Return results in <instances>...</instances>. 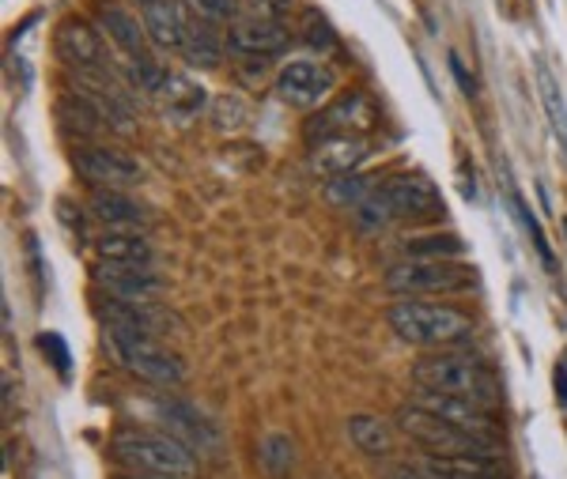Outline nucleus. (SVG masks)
Segmentation results:
<instances>
[{
  "mask_svg": "<svg viewBox=\"0 0 567 479\" xmlns=\"http://www.w3.org/2000/svg\"><path fill=\"white\" fill-rule=\"evenodd\" d=\"M110 454L117 465H125L130 472L152 476V479H194L197 460L194 449L175 435H159V430H141V427H122L110 441Z\"/></svg>",
  "mask_w": 567,
  "mask_h": 479,
  "instance_id": "obj_1",
  "label": "nucleus"
},
{
  "mask_svg": "<svg viewBox=\"0 0 567 479\" xmlns=\"http://www.w3.org/2000/svg\"><path fill=\"white\" fill-rule=\"evenodd\" d=\"M413 385L416 389H432L446 396H462L481 408H496L499 404V382L481 358L458 355V352H439L424 355L413 366Z\"/></svg>",
  "mask_w": 567,
  "mask_h": 479,
  "instance_id": "obj_2",
  "label": "nucleus"
},
{
  "mask_svg": "<svg viewBox=\"0 0 567 479\" xmlns=\"http://www.w3.org/2000/svg\"><path fill=\"white\" fill-rule=\"evenodd\" d=\"M390 329L405 344L416 347H458L473 336V321L454 306H439V302L401 299L386 313Z\"/></svg>",
  "mask_w": 567,
  "mask_h": 479,
  "instance_id": "obj_3",
  "label": "nucleus"
},
{
  "mask_svg": "<svg viewBox=\"0 0 567 479\" xmlns=\"http://www.w3.org/2000/svg\"><path fill=\"white\" fill-rule=\"evenodd\" d=\"M398 427L432 457H499V435L465 430L458 423L435 416V412H424L413 400L398 412Z\"/></svg>",
  "mask_w": 567,
  "mask_h": 479,
  "instance_id": "obj_4",
  "label": "nucleus"
},
{
  "mask_svg": "<svg viewBox=\"0 0 567 479\" xmlns=\"http://www.w3.org/2000/svg\"><path fill=\"white\" fill-rule=\"evenodd\" d=\"M368 223H393V219H432L443 211V197L424 174H393L382 186H374L355 205Z\"/></svg>",
  "mask_w": 567,
  "mask_h": 479,
  "instance_id": "obj_5",
  "label": "nucleus"
},
{
  "mask_svg": "<svg viewBox=\"0 0 567 479\" xmlns=\"http://www.w3.org/2000/svg\"><path fill=\"white\" fill-rule=\"evenodd\" d=\"M103 347L110 352L122 371L152 385H178L182 382V363L175 352L159 344V336H148L141 329L130 325H103Z\"/></svg>",
  "mask_w": 567,
  "mask_h": 479,
  "instance_id": "obj_6",
  "label": "nucleus"
},
{
  "mask_svg": "<svg viewBox=\"0 0 567 479\" xmlns=\"http://www.w3.org/2000/svg\"><path fill=\"white\" fill-rule=\"evenodd\" d=\"M386 288L401 299H424V294H462L473 288V269L462 261H424V257H409V261L393 264L386 272Z\"/></svg>",
  "mask_w": 567,
  "mask_h": 479,
  "instance_id": "obj_7",
  "label": "nucleus"
},
{
  "mask_svg": "<svg viewBox=\"0 0 567 479\" xmlns=\"http://www.w3.org/2000/svg\"><path fill=\"white\" fill-rule=\"evenodd\" d=\"M379 125V103L368 91H349L337 103H329L310 117L307 125V140L318 144L326 136H368Z\"/></svg>",
  "mask_w": 567,
  "mask_h": 479,
  "instance_id": "obj_8",
  "label": "nucleus"
},
{
  "mask_svg": "<svg viewBox=\"0 0 567 479\" xmlns=\"http://www.w3.org/2000/svg\"><path fill=\"white\" fill-rule=\"evenodd\" d=\"M72 167L91 189H133L144 178V167L133 155H125L122 147H76Z\"/></svg>",
  "mask_w": 567,
  "mask_h": 479,
  "instance_id": "obj_9",
  "label": "nucleus"
},
{
  "mask_svg": "<svg viewBox=\"0 0 567 479\" xmlns=\"http://www.w3.org/2000/svg\"><path fill=\"white\" fill-rule=\"evenodd\" d=\"M337 87V76L326 61H288L277 76V95L280 103L296 110H315L322 106Z\"/></svg>",
  "mask_w": 567,
  "mask_h": 479,
  "instance_id": "obj_10",
  "label": "nucleus"
},
{
  "mask_svg": "<svg viewBox=\"0 0 567 479\" xmlns=\"http://www.w3.org/2000/svg\"><path fill=\"white\" fill-rule=\"evenodd\" d=\"M95 283L106 288L110 299H125V302H155L163 294V275L152 264L99 261Z\"/></svg>",
  "mask_w": 567,
  "mask_h": 479,
  "instance_id": "obj_11",
  "label": "nucleus"
},
{
  "mask_svg": "<svg viewBox=\"0 0 567 479\" xmlns=\"http://www.w3.org/2000/svg\"><path fill=\"white\" fill-rule=\"evenodd\" d=\"M291 34L288 27L280 20H258V15H243V20L231 23V31H227V45H231V53H239V58H280L284 50H288Z\"/></svg>",
  "mask_w": 567,
  "mask_h": 479,
  "instance_id": "obj_12",
  "label": "nucleus"
},
{
  "mask_svg": "<svg viewBox=\"0 0 567 479\" xmlns=\"http://www.w3.org/2000/svg\"><path fill=\"white\" fill-rule=\"evenodd\" d=\"M53 50H58V58L69 64V69L76 72H87V69H103V39H99V31L84 20H76V15H69V20H61L58 34H53Z\"/></svg>",
  "mask_w": 567,
  "mask_h": 479,
  "instance_id": "obj_13",
  "label": "nucleus"
},
{
  "mask_svg": "<svg viewBox=\"0 0 567 479\" xmlns=\"http://www.w3.org/2000/svg\"><path fill=\"white\" fill-rule=\"evenodd\" d=\"M371 155L368 136H326V140L310 144V167H315L322 178H344V174H355L363 159Z\"/></svg>",
  "mask_w": 567,
  "mask_h": 479,
  "instance_id": "obj_14",
  "label": "nucleus"
},
{
  "mask_svg": "<svg viewBox=\"0 0 567 479\" xmlns=\"http://www.w3.org/2000/svg\"><path fill=\"white\" fill-rule=\"evenodd\" d=\"M91 216L110 230H148L152 216L141 200L125 189H95L91 192Z\"/></svg>",
  "mask_w": 567,
  "mask_h": 479,
  "instance_id": "obj_15",
  "label": "nucleus"
},
{
  "mask_svg": "<svg viewBox=\"0 0 567 479\" xmlns=\"http://www.w3.org/2000/svg\"><path fill=\"white\" fill-rule=\"evenodd\" d=\"M159 98H163V114H167L175 125L197 122V117L213 106L208 103L205 84H197V80L186 76V72H171V80H167V87H163Z\"/></svg>",
  "mask_w": 567,
  "mask_h": 479,
  "instance_id": "obj_16",
  "label": "nucleus"
},
{
  "mask_svg": "<svg viewBox=\"0 0 567 479\" xmlns=\"http://www.w3.org/2000/svg\"><path fill=\"white\" fill-rule=\"evenodd\" d=\"M424 479H507L499 468V457H432L427 454L416 465Z\"/></svg>",
  "mask_w": 567,
  "mask_h": 479,
  "instance_id": "obj_17",
  "label": "nucleus"
},
{
  "mask_svg": "<svg viewBox=\"0 0 567 479\" xmlns=\"http://www.w3.org/2000/svg\"><path fill=\"white\" fill-rule=\"evenodd\" d=\"M141 20L148 39L159 50H182V31H186V15H178L175 0H141Z\"/></svg>",
  "mask_w": 567,
  "mask_h": 479,
  "instance_id": "obj_18",
  "label": "nucleus"
},
{
  "mask_svg": "<svg viewBox=\"0 0 567 479\" xmlns=\"http://www.w3.org/2000/svg\"><path fill=\"white\" fill-rule=\"evenodd\" d=\"M182 53L194 69H216L219 58H224V34L216 31L213 20L189 15L186 31H182Z\"/></svg>",
  "mask_w": 567,
  "mask_h": 479,
  "instance_id": "obj_19",
  "label": "nucleus"
},
{
  "mask_svg": "<svg viewBox=\"0 0 567 479\" xmlns=\"http://www.w3.org/2000/svg\"><path fill=\"white\" fill-rule=\"evenodd\" d=\"M99 27L106 31V39L125 53V58H136V53L148 50V31H144V20H136L133 12H125L122 4H103L99 8Z\"/></svg>",
  "mask_w": 567,
  "mask_h": 479,
  "instance_id": "obj_20",
  "label": "nucleus"
},
{
  "mask_svg": "<svg viewBox=\"0 0 567 479\" xmlns=\"http://www.w3.org/2000/svg\"><path fill=\"white\" fill-rule=\"evenodd\" d=\"M155 408H159V416L171 423V435H175L178 441H186L189 449H213L216 446V430L208 427L205 419L197 416L194 408H189V404H182V400H159L155 404Z\"/></svg>",
  "mask_w": 567,
  "mask_h": 479,
  "instance_id": "obj_21",
  "label": "nucleus"
},
{
  "mask_svg": "<svg viewBox=\"0 0 567 479\" xmlns=\"http://www.w3.org/2000/svg\"><path fill=\"white\" fill-rule=\"evenodd\" d=\"M99 261H125V264H152V242L144 230H106L95 242Z\"/></svg>",
  "mask_w": 567,
  "mask_h": 479,
  "instance_id": "obj_22",
  "label": "nucleus"
},
{
  "mask_svg": "<svg viewBox=\"0 0 567 479\" xmlns=\"http://www.w3.org/2000/svg\"><path fill=\"white\" fill-rule=\"evenodd\" d=\"M58 122L65 133L80 136V140H87V136H95L99 128H103V114H99V106L91 103V98L84 95V91H72V95H65L58 103Z\"/></svg>",
  "mask_w": 567,
  "mask_h": 479,
  "instance_id": "obj_23",
  "label": "nucleus"
},
{
  "mask_svg": "<svg viewBox=\"0 0 567 479\" xmlns=\"http://www.w3.org/2000/svg\"><path fill=\"white\" fill-rule=\"evenodd\" d=\"M349 435L355 441V449L368 457H386L393 454V430L386 419L379 416H352L349 419Z\"/></svg>",
  "mask_w": 567,
  "mask_h": 479,
  "instance_id": "obj_24",
  "label": "nucleus"
},
{
  "mask_svg": "<svg viewBox=\"0 0 567 479\" xmlns=\"http://www.w3.org/2000/svg\"><path fill=\"white\" fill-rule=\"evenodd\" d=\"M130 80L141 91H148V95H163L171 72L163 69V61L155 58L152 50H144V53H136V58H130Z\"/></svg>",
  "mask_w": 567,
  "mask_h": 479,
  "instance_id": "obj_25",
  "label": "nucleus"
},
{
  "mask_svg": "<svg viewBox=\"0 0 567 479\" xmlns=\"http://www.w3.org/2000/svg\"><path fill=\"white\" fill-rule=\"evenodd\" d=\"M537 80H542V103H545V114H548V122H553L556 140H560L564 155H567V106H564V95H560V87H556V80H553V72H548V69L537 72Z\"/></svg>",
  "mask_w": 567,
  "mask_h": 479,
  "instance_id": "obj_26",
  "label": "nucleus"
},
{
  "mask_svg": "<svg viewBox=\"0 0 567 479\" xmlns=\"http://www.w3.org/2000/svg\"><path fill=\"white\" fill-rule=\"evenodd\" d=\"M208 117H213V125L219 133H239V128L250 122V106H246L239 95H219L213 98V106H208Z\"/></svg>",
  "mask_w": 567,
  "mask_h": 479,
  "instance_id": "obj_27",
  "label": "nucleus"
},
{
  "mask_svg": "<svg viewBox=\"0 0 567 479\" xmlns=\"http://www.w3.org/2000/svg\"><path fill=\"white\" fill-rule=\"evenodd\" d=\"M261 465L269 468L272 476H288L291 465H296V446H291L288 435H269L261 441Z\"/></svg>",
  "mask_w": 567,
  "mask_h": 479,
  "instance_id": "obj_28",
  "label": "nucleus"
},
{
  "mask_svg": "<svg viewBox=\"0 0 567 479\" xmlns=\"http://www.w3.org/2000/svg\"><path fill=\"white\" fill-rule=\"evenodd\" d=\"M409 257H424V261H439V257H446V261H454V257L462 253V242L454 235H432V238H413V246H405Z\"/></svg>",
  "mask_w": 567,
  "mask_h": 479,
  "instance_id": "obj_29",
  "label": "nucleus"
},
{
  "mask_svg": "<svg viewBox=\"0 0 567 479\" xmlns=\"http://www.w3.org/2000/svg\"><path fill=\"white\" fill-rule=\"evenodd\" d=\"M374 189V178H360V174H344V178H333L329 181V200L333 205H360L363 197Z\"/></svg>",
  "mask_w": 567,
  "mask_h": 479,
  "instance_id": "obj_30",
  "label": "nucleus"
},
{
  "mask_svg": "<svg viewBox=\"0 0 567 479\" xmlns=\"http://www.w3.org/2000/svg\"><path fill=\"white\" fill-rule=\"evenodd\" d=\"M299 31H303V42L310 45V50H318V53H333L337 50V34H333V27L326 23V15L303 12V20H299Z\"/></svg>",
  "mask_w": 567,
  "mask_h": 479,
  "instance_id": "obj_31",
  "label": "nucleus"
},
{
  "mask_svg": "<svg viewBox=\"0 0 567 479\" xmlns=\"http://www.w3.org/2000/svg\"><path fill=\"white\" fill-rule=\"evenodd\" d=\"M515 208H518V219H523V227L529 230V238H534V246H537V253H542V261L553 269V250H548V242H545V230H542V223L534 219V211H529V205L523 197L515 192Z\"/></svg>",
  "mask_w": 567,
  "mask_h": 479,
  "instance_id": "obj_32",
  "label": "nucleus"
},
{
  "mask_svg": "<svg viewBox=\"0 0 567 479\" xmlns=\"http://www.w3.org/2000/svg\"><path fill=\"white\" fill-rule=\"evenodd\" d=\"M189 12L200 15V20H213V23H227L235 20V0H186Z\"/></svg>",
  "mask_w": 567,
  "mask_h": 479,
  "instance_id": "obj_33",
  "label": "nucleus"
},
{
  "mask_svg": "<svg viewBox=\"0 0 567 479\" xmlns=\"http://www.w3.org/2000/svg\"><path fill=\"white\" fill-rule=\"evenodd\" d=\"M39 347L45 355H50V363L58 366V374L61 377H69V371H72V355H69V344L61 340L58 333H42L39 336Z\"/></svg>",
  "mask_w": 567,
  "mask_h": 479,
  "instance_id": "obj_34",
  "label": "nucleus"
},
{
  "mask_svg": "<svg viewBox=\"0 0 567 479\" xmlns=\"http://www.w3.org/2000/svg\"><path fill=\"white\" fill-rule=\"evenodd\" d=\"M296 8V0H246V12L258 15V20H280Z\"/></svg>",
  "mask_w": 567,
  "mask_h": 479,
  "instance_id": "obj_35",
  "label": "nucleus"
},
{
  "mask_svg": "<svg viewBox=\"0 0 567 479\" xmlns=\"http://www.w3.org/2000/svg\"><path fill=\"white\" fill-rule=\"evenodd\" d=\"M451 69H454V76H458V84H462L465 95H473V91H477V84H473V76L465 72V64H462L458 53H451Z\"/></svg>",
  "mask_w": 567,
  "mask_h": 479,
  "instance_id": "obj_36",
  "label": "nucleus"
},
{
  "mask_svg": "<svg viewBox=\"0 0 567 479\" xmlns=\"http://www.w3.org/2000/svg\"><path fill=\"white\" fill-rule=\"evenodd\" d=\"M556 396H560V404L567 408V366H556Z\"/></svg>",
  "mask_w": 567,
  "mask_h": 479,
  "instance_id": "obj_37",
  "label": "nucleus"
},
{
  "mask_svg": "<svg viewBox=\"0 0 567 479\" xmlns=\"http://www.w3.org/2000/svg\"><path fill=\"white\" fill-rule=\"evenodd\" d=\"M564 235H567V219H564Z\"/></svg>",
  "mask_w": 567,
  "mask_h": 479,
  "instance_id": "obj_38",
  "label": "nucleus"
}]
</instances>
